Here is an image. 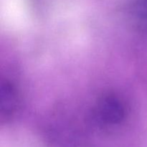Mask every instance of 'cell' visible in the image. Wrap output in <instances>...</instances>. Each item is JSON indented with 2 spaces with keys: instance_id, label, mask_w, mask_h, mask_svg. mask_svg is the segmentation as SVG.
Wrapping results in <instances>:
<instances>
[{
  "instance_id": "6da1fadb",
  "label": "cell",
  "mask_w": 147,
  "mask_h": 147,
  "mask_svg": "<svg viewBox=\"0 0 147 147\" xmlns=\"http://www.w3.org/2000/svg\"><path fill=\"white\" fill-rule=\"evenodd\" d=\"M126 107L121 99L114 95H107L99 99L93 109V116L102 125L118 124L124 119Z\"/></svg>"
},
{
  "instance_id": "7a4b0ae2",
  "label": "cell",
  "mask_w": 147,
  "mask_h": 147,
  "mask_svg": "<svg viewBox=\"0 0 147 147\" xmlns=\"http://www.w3.org/2000/svg\"><path fill=\"white\" fill-rule=\"evenodd\" d=\"M11 88L9 86H6L5 89L1 91V113L5 114L6 116L12 112L15 105V95L11 91Z\"/></svg>"
},
{
  "instance_id": "3957f363",
  "label": "cell",
  "mask_w": 147,
  "mask_h": 147,
  "mask_svg": "<svg viewBox=\"0 0 147 147\" xmlns=\"http://www.w3.org/2000/svg\"><path fill=\"white\" fill-rule=\"evenodd\" d=\"M136 16L138 22L147 27V0H140L136 8Z\"/></svg>"
}]
</instances>
